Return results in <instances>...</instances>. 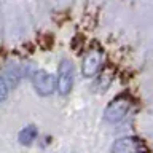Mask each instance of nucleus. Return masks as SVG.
Wrapping results in <instances>:
<instances>
[{
    "mask_svg": "<svg viewBox=\"0 0 153 153\" xmlns=\"http://www.w3.org/2000/svg\"><path fill=\"white\" fill-rule=\"evenodd\" d=\"M38 136V129L37 126H33V124H29V126L22 128L21 131L18 134V140L21 145H30V143L37 139Z\"/></svg>",
    "mask_w": 153,
    "mask_h": 153,
    "instance_id": "6",
    "label": "nucleus"
},
{
    "mask_svg": "<svg viewBox=\"0 0 153 153\" xmlns=\"http://www.w3.org/2000/svg\"><path fill=\"white\" fill-rule=\"evenodd\" d=\"M142 150V142L136 137L118 139L112 145V153H139Z\"/></svg>",
    "mask_w": 153,
    "mask_h": 153,
    "instance_id": "4",
    "label": "nucleus"
},
{
    "mask_svg": "<svg viewBox=\"0 0 153 153\" xmlns=\"http://www.w3.org/2000/svg\"><path fill=\"white\" fill-rule=\"evenodd\" d=\"M74 64L70 59H62L57 69V91L62 96H67L74 88Z\"/></svg>",
    "mask_w": 153,
    "mask_h": 153,
    "instance_id": "2",
    "label": "nucleus"
},
{
    "mask_svg": "<svg viewBox=\"0 0 153 153\" xmlns=\"http://www.w3.org/2000/svg\"><path fill=\"white\" fill-rule=\"evenodd\" d=\"M131 99L128 97V96H118V97H115L112 102H110L107 105V108H105V112H104V118H105V121H108V123H120L121 120L128 115V112L131 110Z\"/></svg>",
    "mask_w": 153,
    "mask_h": 153,
    "instance_id": "1",
    "label": "nucleus"
},
{
    "mask_svg": "<svg viewBox=\"0 0 153 153\" xmlns=\"http://www.w3.org/2000/svg\"><path fill=\"white\" fill-rule=\"evenodd\" d=\"M32 83H33V88H35V91L40 96H50L54 93V89H56V78L53 76L50 72H46V70H37L35 74H33L32 76Z\"/></svg>",
    "mask_w": 153,
    "mask_h": 153,
    "instance_id": "3",
    "label": "nucleus"
},
{
    "mask_svg": "<svg viewBox=\"0 0 153 153\" xmlns=\"http://www.w3.org/2000/svg\"><path fill=\"white\" fill-rule=\"evenodd\" d=\"M8 97V83L5 81V78L0 75V104Z\"/></svg>",
    "mask_w": 153,
    "mask_h": 153,
    "instance_id": "7",
    "label": "nucleus"
},
{
    "mask_svg": "<svg viewBox=\"0 0 153 153\" xmlns=\"http://www.w3.org/2000/svg\"><path fill=\"white\" fill-rule=\"evenodd\" d=\"M100 64H102V54L99 51H91L81 64V72L85 76H93L99 72Z\"/></svg>",
    "mask_w": 153,
    "mask_h": 153,
    "instance_id": "5",
    "label": "nucleus"
}]
</instances>
